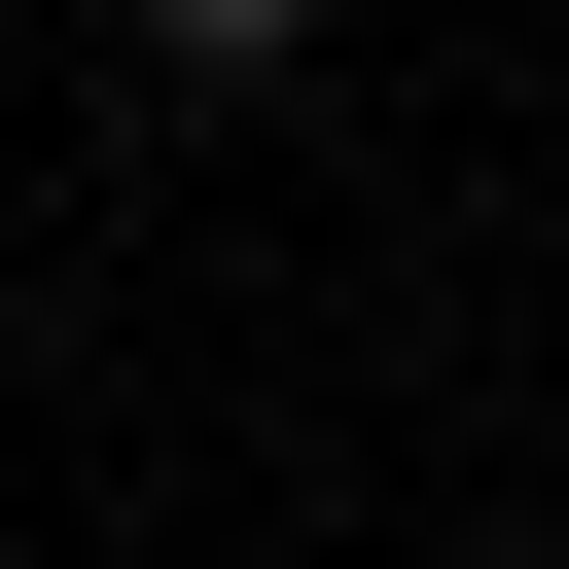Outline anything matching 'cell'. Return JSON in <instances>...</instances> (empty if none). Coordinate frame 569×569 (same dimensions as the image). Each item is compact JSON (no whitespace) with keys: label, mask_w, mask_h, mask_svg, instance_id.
<instances>
[{"label":"cell","mask_w":569,"mask_h":569,"mask_svg":"<svg viewBox=\"0 0 569 569\" xmlns=\"http://www.w3.org/2000/svg\"><path fill=\"white\" fill-rule=\"evenodd\" d=\"M320 36H356V0H142V71H178V107H284Z\"/></svg>","instance_id":"obj_1"}]
</instances>
